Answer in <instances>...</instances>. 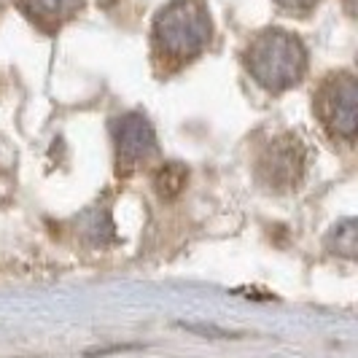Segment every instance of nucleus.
Wrapping results in <instances>:
<instances>
[{
    "instance_id": "f257e3e1",
    "label": "nucleus",
    "mask_w": 358,
    "mask_h": 358,
    "mask_svg": "<svg viewBox=\"0 0 358 358\" xmlns=\"http://www.w3.org/2000/svg\"><path fill=\"white\" fill-rule=\"evenodd\" d=\"M210 38L213 22L205 0H170L154 22V62L164 73L180 71L208 49Z\"/></svg>"
},
{
    "instance_id": "f03ea898",
    "label": "nucleus",
    "mask_w": 358,
    "mask_h": 358,
    "mask_svg": "<svg viewBox=\"0 0 358 358\" xmlns=\"http://www.w3.org/2000/svg\"><path fill=\"white\" fill-rule=\"evenodd\" d=\"M243 62L262 90L278 94L302 81L307 71V52L296 36L272 27L253 36L245 46Z\"/></svg>"
},
{
    "instance_id": "7ed1b4c3",
    "label": "nucleus",
    "mask_w": 358,
    "mask_h": 358,
    "mask_svg": "<svg viewBox=\"0 0 358 358\" xmlns=\"http://www.w3.org/2000/svg\"><path fill=\"white\" fill-rule=\"evenodd\" d=\"M313 110L323 129L342 143H353L358 132V84L353 73H331L323 78L315 97Z\"/></svg>"
},
{
    "instance_id": "20e7f679",
    "label": "nucleus",
    "mask_w": 358,
    "mask_h": 358,
    "mask_svg": "<svg viewBox=\"0 0 358 358\" xmlns=\"http://www.w3.org/2000/svg\"><path fill=\"white\" fill-rule=\"evenodd\" d=\"M305 159L307 151L305 143L291 135H275L269 143L259 148L256 159H253V170H256V180L262 186H267L269 192H291L302 183L305 176Z\"/></svg>"
},
{
    "instance_id": "39448f33",
    "label": "nucleus",
    "mask_w": 358,
    "mask_h": 358,
    "mask_svg": "<svg viewBox=\"0 0 358 358\" xmlns=\"http://www.w3.org/2000/svg\"><path fill=\"white\" fill-rule=\"evenodd\" d=\"M113 143H116V167L119 173H135L157 159L159 145L157 132L141 113H124L113 122Z\"/></svg>"
},
{
    "instance_id": "423d86ee",
    "label": "nucleus",
    "mask_w": 358,
    "mask_h": 358,
    "mask_svg": "<svg viewBox=\"0 0 358 358\" xmlns=\"http://www.w3.org/2000/svg\"><path fill=\"white\" fill-rule=\"evenodd\" d=\"M81 8V0H22V11L30 17L41 30L54 33L68 24Z\"/></svg>"
},
{
    "instance_id": "0eeeda50",
    "label": "nucleus",
    "mask_w": 358,
    "mask_h": 358,
    "mask_svg": "<svg viewBox=\"0 0 358 358\" xmlns=\"http://www.w3.org/2000/svg\"><path fill=\"white\" fill-rule=\"evenodd\" d=\"M186 183V170L173 164V167H162V173L157 176V192L162 197H176Z\"/></svg>"
},
{
    "instance_id": "6e6552de",
    "label": "nucleus",
    "mask_w": 358,
    "mask_h": 358,
    "mask_svg": "<svg viewBox=\"0 0 358 358\" xmlns=\"http://www.w3.org/2000/svg\"><path fill=\"white\" fill-rule=\"evenodd\" d=\"M280 8H286V11H294V14H305V11H313L321 0H275Z\"/></svg>"
}]
</instances>
